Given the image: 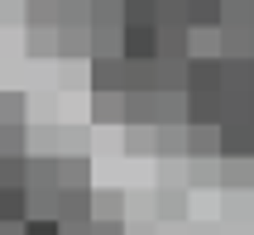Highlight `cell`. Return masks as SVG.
Listing matches in <instances>:
<instances>
[{"label":"cell","mask_w":254,"mask_h":235,"mask_svg":"<svg viewBox=\"0 0 254 235\" xmlns=\"http://www.w3.org/2000/svg\"><path fill=\"white\" fill-rule=\"evenodd\" d=\"M58 19V0H29V24H53Z\"/></svg>","instance_id":"ba28073f"},{"label":"cell","mask_w":254,"mask_h":235,"mask_svg":"<svg viewBox=\"0 0 254 235\" xmlns=\"http://www.w3.org/2000/svg\"><path fill=\"white\" fill-rule=\"evenodd\" d=\"M226 19V0H187V29H216Z\"/></svg>","instance_id":"8992f818"},{"label":"cell","mask_w":254,"mask_h":235,"mask_svg":"<svg viewBox=\"0 0 254 235\" xmlns=\"http://www.w3.org/2000/svg\"><path fill=\"white\" fill-rule=\"evenodd\" d=\"M187 91H221V58H187Z\"/></svg>","instance_id":"277c9868"},{"label":"cell","mask_w":254,"mask_h":235,"mask_svg":"<svg viewBox=\"0 0 254 235\" xmlns=\"http://www.w3.org/2000/svg\"><path fill=\"white\" fill-rule=\"evenodd\" d=\"M187 154H192V158H221L216 125H187Z\"/></svg>","instance_id":"5b68a950"},{"label":"cell","mask_w":254,"mask_h":235,"mask_svg":"<svg viewBox=\"0 0 254 235\" xmlns=\"http://www.w3.org/2000/svg\"><path fill=\"white\" fill-rule=\"evenodd\" d=\"M5 120L24 125V96H0V125Z\"/></svg>","instance_id":"9c48e42d"},{"label":"cell","mask_w":254,"mask_h":235,"mask_svg":"<svg viewBox=\"0 0 254 235\" xmlns=\"http://www.w3.org/2000/svg\"><path fill=\"white\" fill-rule=\"evenodd\" d=\"M120 58L129 63L158 58V24H120Z\"/></svg>","instance_id":"6da1fadb"},{"label":"cell","mask_w":254,"mask_h":235,"mask_svg":"<svg viewBox=\"0 0 254 235\" xmlns=\"http://www.w3.org/2000/svg\"><path fill=\"white\" fill-rule=\"evenodd\" d=\"M58 226H67V231H86L91 226V207H86L82 187H63V197H58Z\"/></svg>","instance_id":"7a4b0ae2"},{"label":"cell","mask_w":254,"mask_h":235,"mask_svg":"<svg viewBox=\"0 0 254 235\" xmlns=\"http://www.w3.org/2000/svg\"><path fill=\"white\" fill-rule=\"evenodd\" d=\"M29 221V187L24 182H0V226Z\"/></svg>","instance_id":"3957f363"},{"label":"cell","mask_w":254,"mask_h":235,"mask_svg":"<svg viewBox=\"0 0 254 235\" xmlns=\"http://www.w3.org/2000/svg\"><path fill=\"white\" fill-rule=\"evenodd\" d=\"M58 187H86V163L82 158H63L58 163Z\"/></svg>","instance_id":"52a82bcc"}]
</instances>
